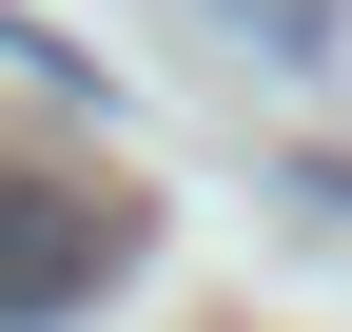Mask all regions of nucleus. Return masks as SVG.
<instances>
[{
  "mask_svg": "<svg viewBox=\"0 0 352 332\" xmlns=\"http://www.w3.org/2000/svg\"><path fill=\"white\" fill-rule=\"evenodd\" d=\"M98 274H118V215L78 176H0V332H59V313H98Z\"/></svg>",
  "mask_w": 352,
  "mask_h": 332,
  "instance_id": "nucleus-1",
  "label": "nucleus"
}]
</instances>
